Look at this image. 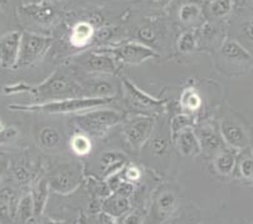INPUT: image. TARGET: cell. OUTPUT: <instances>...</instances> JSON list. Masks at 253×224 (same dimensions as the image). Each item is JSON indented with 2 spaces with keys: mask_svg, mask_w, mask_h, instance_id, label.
Here are the masks:
<instances>
[{
  "mask_svg": "<svg viewBox=\"0 0 253 224\" xmlns=\"http://www.w3.org/2000/svg\"><path fill=\"white\" fill-rule=\"evenodd\" d=\"M105 52L114 55L116 61H121L128 64H139L149 58L158 57L153 48L142 45V43H137V42H131V43H125L120 47L105 49Z\"/></svg>",
  "mask_w": 253,
  "mask_h": 224,
  "instance_id": "5",
  "label": "cell"
},
{
  "mask_svg": "<svg viewBox=\"0 0 253 224\" xmlns=\"http://www.w3.org/2000/svg\"><path fill=\"white\" fill-rule=\"evenodd\" d=\"M238 3L242 4V5L253 8V0H238Z\"/></svg>",
  "mask_w": 253,
  "mask_h": 224,
  "instance_id": "39",
  "label": "cell"
},
{
  "mask_svg": "<svg viewBox=\"0 0 253 224\" xmlns=\"http://www.w3.org/2000/svg\"><path fill=\"white\" fill-rule=\"evenodd\" d=\"M114 102L112 97H73L66 100L49 101L33 106H13V108L28 111H43L48 114H70L78 111H88Z\"/></svg>",
  "mask_w": 253,
  "mask_h": 224,
  "instance_id": "2",
  "label": "cell"
},
{
  "mask_svg": "<svg viewBox=\"0 0 253 224\" xmlns=\"http://www.w3.org/2000/svg\"><path fill=\"white\" fill-rule=\"evenodd\" d=\"M141 177V172L135 166H130L127 169H125V179L128 181H136Z\"/></svg>",
  "mask_w": 253,
  "mask_h": 224,
  "instance_id": "35",
  "label": "cell"
},
{
  "mask_svg": "<svg viewBox=\"0 0 253 224\" xmlns=\"http://www.w3.org/2000/svg\"><path fill=\"white\" fill-rule=\"evenodd\" d=\"M195 134L199 138L202 150H204V151L215 152L223 149V137H220L214 130L209 128H203L197 130Z\"/></svg>",
  "mask_w": 253,
  "mask_h": 224,
  "instance_id": "15",
  "label": "cell"
},
{
  "mask_svg": "<svg viewBox=\"0 0 253 224\" xmlns=\"http://www.w3.org/2000/svg\"><path fill=\"white\" fill-rule=\"evenodd\" d=\"M237 154L233 150H220L214 159V168L220 175H229L234 169Z\"/></svg>",
  "mask_w": 253,
  "mask_h": 224,
  "instance_id": "18",
  "label": "cell"
},
{
  "mask_svg": "<svg viewBox=\"0 0 253 224\" xmlns=\"http://www.w3.org/2000/svg\"><path fill=\"white\" fill-rule=\"evenodd\" d=\"M134 190H135V188H134V185H132V181H128V180L125 179L121 181V184H120L119 188L116 189V191H115V193L120 194V195H123V197L128 198L130 195H132Z\"/></svg>",
  "mask_w": 253,
  "mask_h": 224,
  "instance_id": "34",
  "label": "cell"
},
{
  "mask_svg": "<svg viewBox=\"0 0 253 224\" xmlns=\"http://www.w3.org/2000/svg\"><path fill=\"white\" fill-rule=\"evenodd\" d=\"M50 45H52V39L47 37L28 33V32L22 33L19 55L15 67H25L36 63L45 54Z\"/></svg>",
  "mask_w": 253,
  "mask_h": 224,
  "instance_id": "4",
  "label": "cell"
},
{
  "mask_svg": "<svg viewBox=\"0 0 253 224\" xmlns=\"http://www.w3.org/2000/svg\"><path fill=\"white\" fill-rule=\"evenodd\" d=\"M20 10L27 17L32 18L34 22L41 23V24H48L56 17V8L45 0L38 1V3L25 4L20 8Z\"/></svg>",
  "mask_w": 253,
  "mask_h": 224,
  "instance_id": "11",
  "label": "cell"
},
{
  "mask_svg": "<svg viewBox=\"0 0 253 224\" xmlns=\"http://www.w3.org/2000/svg\"><path fill=\"white\" fill-rule=\"evenodd\" d=\"M137 38L141 41V43H153L156 41L155 32H154L153 28L150 27H144L141 28L139 32H137Z\"/></svg>",
  "mask_w": 253,
  "mask_h": 224,
  "instance_id": "32",
  "label": "cell"
},
{
  "mask_svg": "<svg viewBox=\"0 0 253 224\" xmlns=\"http://www.w3.org/2000/svg\"><path fill=\"white\" fill-rule=\"evenodd\" d=\"M38 102H49V101L66 100L73 97H86L87 92L84 87L78 85L73 78L56 72L45 80L42 85L29 89Z\"/></svg>",
  "mask_w": 253,
  "mask_h": 224,
  "instance_id": "1",
  "label": "cell"
},
{
  "mask_svg": "<svg viewBox=\"0 0 253 224\" xmlns=\"http://www.w3.org/2000/svg\"><path fill=\"white\" fill-rule=\"evenodd\" d=\"M15 175H17L18 179L20 180V181H23V183H27L29 180V173L27 172L25 169H23V168H19V169H17V172H15Z\"/></svg>",
  "mask_w": 253,
  "mask_h": 224,
  "instance_id": "37",
  "label": "cell"
},
{
  "mask_svg": "<svg viewBox=\"0 0 253 224\" xmlns=\"http://www.w3.org/2000/svg\"><path fill=\"white\" fill-rule=\"evenodd\" d=\"M39 140H41V144L45 147V149H53L56 147L59 142V134L57 133V130L52 128H44L41 131V135H39Z\"/></svg>",
  "mask_w": 253,
  "mask_h": 224,
  "instance_id": "26",
  "label": "cell"
},
{
  "mask_svg": "<svg viewBox=\"0 0 253 224\" xmlns=\"http://www.w3.org/2000/svg\"><path fill=\"white\" fill-rule=\"evenodd\" d=\"M197 48V37L195 33L188 31L184 32L178 39V49L181 53H190Z\"/></svg>",
  "mask_w": 253,
  "mask_h": 224,
  "instance_id": "25",
  "label": "cell"
},
{
  "mask_svg": "<svg viewBox=\"0 0 253 224\" xmlns=\"http://www.w3.org/2000/svg\"><path fill=\"white\" fill-rule=\"evenodd\" d=\"M86 92L89 97H111L114 93V87L107 82H96L89 85Z\"/></svg>",
  "mask_w": 253,
  "mask_h": 224,
  "instance_id": "24",
  "label": "cell"
},
{
  "mask_svg": "<svg viewBox=\"0 0 253 224\" xmlns=\"http://www.w3.org/2000/svg\"><path fill=\"white\" fill-rule=\"evenodd\" d=\"M180 103L181 107L185 108L188 111H197L201 108L202 106V98L197 90L194 89H188L183 91L180 97Z\"/></svg>",
  "mask_w": 253,
  "mask_h": 224,
  "instance_id": "20",
  "label": "cell"
},
{
  "mask_svg": "<svg viewBox=\"0 0 253 224\" xmlns=\"http://www.w3.org/2000/svg\"><path fill=\"white\" fill-rule=\"evenodd\" d=\"M71 147L76 155H87L92 149V142L84 134H77L71 138Z\"/></svg>",
  "mask_w": 253,
  "mask_h": 224,
  "instance_id": "22",
  "label": "cell"
},
{
  "mask_svg": "<svg viewBox=\"0 0 253 224\" xmlns=\"http://www.w3.org/2000/svg\"><path fill=\"white\" fill-rule=\"evenodd\" d=\"M242 32L250 41L253 42V18L246 20L242 24Z\"/></svg>",
  "mask_w": 253,
  "mask_h": 224,
  "instance_id": "36",
  "label": "cell"
},
{
  "mask_svg": "<svg viewBox=\"0 0 253 224\" xmlns=\"http://www.w3.org/2000/svg\"><path fill=\"white\" fill-rule=\"evenodd\" d=\"M150 149H151V152H153L154 155L163 156L168 150L167 138L160 137V136L153 138L150 142Z\"/></svg>",
  "mask_w": 253,
  "mask_h": 224,
  "instance_id": "31",
  "label": "cell"
},
{
  "mask_svg": "<svg viewBox=\"0 0 253 224\" xmlns=\"http://www.w3.org/2000/svg\"><path fill=\"white\" fill-rule=\"evenodd\" d=\"M120 161H127V159H126L123 154H119V152L109 151L105 152V154L101 156V164H102V166L105 169L115 165V164L120 163Z\"/></svg>",
  "mask_w": 253,
  "mask_h": 224,
  "instance_id": "30",
  "label": "cell"
},
{
  "mask_svg": "<svg viewBox=\"0 0 253 224\" xmlns=\"http://www.w3.org/2000/svg\"><path fill=\"white\" fill-rule=\"evenodd\" d=\"M49 183L47 180L43 179L41 180L37 186L34 188L33 193H32V198H33V204H34V214L39 217L44 211V207L47 204L48 199V191H49Z\"/></svg>",
  "mask_w": 253,
  "mask_h": 224,
  "instance_id": "19",
  "label": "cell"
},
{
  "mask_svg": "<svg viewBox=\"0 0 253 224\" xmlns=\"http://www.w3.org/2000/svg\"><path fill=\"white\" fill-rule=\"evenodd\" d=\"M241 174L246 179L253 180V159L246 158L241 163Z\"/></svg>",
  "mask_w": 253,
  "mask_h": 224,
  "instance_id": "33",
  "label": "cell"
},
{
  "mask_svg": "<svg viewBox=\"0 0 253 224\" xmlns=\"http://www.w3.org/2000/svg\"><path fill=\"white\" fill-rule=\"evenodd\" d=\"M34 214V204H33V198H32V194L25 195L24 198H22V200L18 204L17 209V217L18 221L20 222H28L32 218V216Z\"/></svg>",
  "mask_w": 253,
  "mask_h": 224,
  "instance_id": "23",
  "label": "cell"
},
{
  "mask_svg": "<svg viewBox=\"0 0 253 224\" xmlns=\"http://www.w3.org/2000/svg\"><path fill=\"white\" fill-rule=\"evenodd\" d=\"M232 6V0H213L211 4V13L213 17L223 18L231 13Z\"/></svg>",
  "mask_w": 253,
  "mask_h": 224,
  "instance_id": "27",
  "label": "cell"
},
{
  "mask_svg": "<svg viewBox=\"0 0 253 224\" xmlns=\"http://www.w3.org/2000/svg\"><path fill=\"white\" fill-rule=\"evenodd\" d=\"M3 130V125H1V122H0V131Z\"/></svg>",
  "mask_w": 253,
  "mask_h": 224,
  "instance_id": "41",
  "label": "cell"
},
{
  "mask_svg": "<svg viewBox=\"0 0 253 224\" xmlns=\"http://www.w3.org/2000/svg\"><path fill=\"white\" fill-rule=\"evenodd\" d=\"M77 62L92 72L114 73L117 68L116 58L106 52H88L77 58Z\"/></svg>",
  "mask_w": 253,
  "mask_h": 224,
  "instance_id": "8",
  "label": "cell"
},
{
  "mask_svg": "<svg viewBox=\"0 0 253 224\" xmlns=\"http://www.w3.org/2000/svg\"><path fill=\"white\" fill-rule=\"evenodd\" d=\"M93 36H95L93 25L88 22H80L72 29V33L70 37L71 45L78 48L84 47L92 41Z\"/></svg>",
  "mask_w": 253,
  "mask_h": 224,
  "instance_id": "16",
  "label": "cell"
},
{
  "mask_svg": "<svg viewBox=\"0 0 253 224\" xmlns=\"http://www.w3.org/2000/svg\"><path fill=\"white\" fill-rule=\"evenodd\" d=\"M123 116L120 112L114 110H98L88 111L75 117V122L78 128L88 135H103L110 128L121 121Z\"/></svg>",
  "mask_w": 253,
  "mask_h": 224,
  "instance_id": "3",
  "label": "cell"
},
{
  "mask_svg": "<svg viewBox=\"0 0 253 224\" xmlns=\"http://www.w3.org/2000/svg\"><path fill=\"white\" fill-rule=\"evenodd\" d=\"M154 128V119L151 117H139L130 122L125 128V137L128 144L134 147H140L148 141Z\"/></svg>",
  "mask_w": 253,
  "mask_h": 224,
  "instance_id": "9",
  "label": "cell"
},
{
  "mask_svg": "<svg viewBox=\"0 0 253 224\" xmlns=\"http://www.w3.org/2000/svg\"><path fill=\"white\" fill-rule=\"evenodd\" d=\"M176 144H178L179 151L184 156H195L202 151L201 142L198 138L197 134L190 128H186L176 136Z\"/></svg>",
  "mask_w": 253,
  "mask_h": 224,
  "instance_id": "13",
  "label": "cell"
},
{
  "mask_svg": "<svg viewBox=\"0 0 253 224\" xmlns=\"http://www.w3.org/2000/svg\"><path fill=\"white\" fill-rule=\"evenodd\" d=\"M20 32H9L0 37V66L14 68L20 49Z\"/></svg>",
  "mask_w": 253,
  "mask_h": 224,
  "instance_id": "7",
  "label": "cell"
},
{
  "mask_svg": "<svg viewBox=\"0 0 253 224\" xmlns=\"http://www.w3.org/2000/svg\"><path fill=\"white\" fill-rule=\"evenodd\" d=\"M176 204H178V199L172 193H164L160 195V198L158 199V207L159 211L162 213H171V212L175 211Z\"/></svg>",
  "mask_w": 253,
  "mask_h": 224,
  "instance_id": "28",
  "label": "cell"
},
{
  "mask_svg": "<svg viewBox=\"0 0 253 224\" xmlns=\"http://www.w3.org/2000/svg\"><path fill=\"white\" fill-rule=\"evenodd\" d=\"M222 55L225 59L237 63H243V62L252 61L251 53L243 47L236 39H227L222 45Z\"/></svg>",
  "mask_w": 253,
  "mask_h": 224,
  "instance_id": "14",
  "label": "cell"
},
{
  "mask_svg": "<svg viewBox=\"0 0 253 224\" xmlns=\"http://www.w3.org/2000/svg\"><path fill=\"white\" fill-rule=\"evenodd\" d=\"M202 15L201 8L194 3L184 4L179 10V19L184 24H192V23L197 22Z\"/></svg>",
  "mask_w": 253,
  "mask_h": 224,
  "instance_id": "21",
  "label": "cell"
},
{
  "mask_svg": "<svg viewBox=\"0 0 253 224\" xmlns=\"http://www.w3.org/2000/svg\"><path fill=\"white\" fill-rule=\"evenodd\" d=\"M102 211L107 212L111 214L115 218L124 216L130 211V203H128V198L123 197L120 194L115 193V195L106 198L102 203Z\"/></svg>",
  "mask_w": 253,
  "mask_h": 224,
  "instance_id": "17",
  "label": "cell"
},
{
  "mask_svg": "<svg viewBox=\"0 0 253 224\" xmlns=\"http://www.w3.org/2000/svg\"><path fill=\"white\" fill-rule=\"evenodd\" d=\"M124 223H140V218L136 214H128V216L124 219Z\"/></svg>",
  "mask_w": 253,
  "mask_h": 224,
  "instance_id": "38",
  "label": "cell"
},
{
  "mask_svg": "<svg viewBox=\"0 0 253 224\" xmlns=\"http://www.w3.org/2000/svg\"><path fill=\"white\" fill-rule=\"evenodd\" d=\"M222 137L232 149H245L248 145V137L239 125L224 121L222 124Z\"/></svg>",
  "mask_w": 253,
  "mask_h": 224,
  "instance_id": "12",
  "label": "cell"
},
{
  "mask_svg": "<svg viewBox=\"0 0 253 224\" xmlns=\"http://www.w3.org/2000/svg\"><path fill=\"white\" fill-rule=\"evenodd\" d=\"M82 180L81 168L77 165H66L52 175L49 188L59 194H68L76 190Z\"/></svg>",
  "mask_w": 253,
  "mask_h": 224,
  "instance_id": "6",
  "label": "cell"
},
{
  "mask_svg": "<svg viewBox=\"0 0 253 224\" xmlns=\"http://www.w3.org/2000/svg\"><path fill=\"white\" fill-rule=\"evenodd\" d=\"M148 3L153 4V5H163L167 0H146Z\"/></svg>",
  "mask_w": 253,
  "mask_h": 224,
  "instance_id": "40",
  "label": "cell"
},
{
  "mask_svg": "<svg viewBox=\"0 0 253 224\" xmlns=\"http://www.w3.org/2000/svg\"><path fill=\"white\" fill-rule=\"evenodd\" d=\"M193 125V121L190 117H188L186 115H178L172 119L171 121V131H172V138L175 140L176 136L186 128H190Z\"/></svg>",
  "mask_w": 253,
  "mask_h": 224,
  "instance_id": "29",
  "label": "cell"
},
{
  "mask_svg": "<svg viewBox=\"0 0 253 224\" xmlns=\"http://www.w3.org/2000/svg\"><path fill=\"white\" fill-rule=\"evenodd\" d=\"M124 87H125L126 94L130 102L137 108H144V110H159L163 106L162 100H156L154 97L149 96L148 93L142 92L137 89L134 83L128 80H124Z\"/></svg>",
  "mask_w": 253,
  "mask_h": 224,
  "instance_id": "10",
  "label": "cell"
}]
</instances>
